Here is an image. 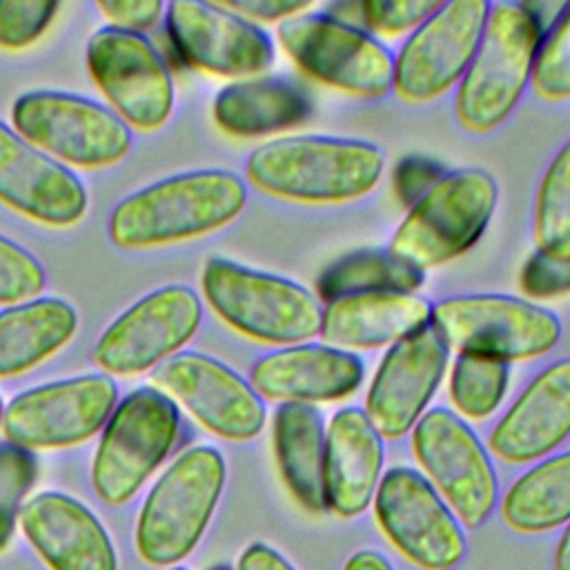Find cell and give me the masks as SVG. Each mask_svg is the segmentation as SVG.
<instances>
[{
    "instance_id": "obj_38",
    "label": "cell",
    "mask_w": 570,
    "mask_h": 570,
    "mask_svg": "<svg viewBox=\"0 0 570 570\" xmlns=\"http://www.w3.org/2000/svg\"><path fill=\"white\" fill-rule=\"evenodd\" d=\"M521 289L532 298L570 292V258H557L537 249L521 269Z\"/></svg>"
},
{
    "instance_id": "obj_26",
    "label": "cell",
    "mask_w": 570,
    "mask_h": 570,
    "mask_svg": "<svg viewBox=\"0 0 570 570\" xmlns=\"http://www.w3.org/2000/svg\"><path fill=\"white\" fill-rule=\"evenodd\" d=\"M312 114L303 85L285 76H256L225 85L212 105L216 125L240 138L289 129Z\"/></svg>"
},
{
    "instance_id": "obj_42",
    "label": "cell",
    "mask_w": 570,
    "mask_h": 570,
    "mask_svg": "<svg viewBox=\"0 0 570 570\" xmlns=\"http://www.w3.org/2000/svg\"><path fill=\"white\" fill-rule=\"evenodd\" d=\"M236 570H294V566L272 546L252 543L240 552Z\"/></svg>"
},
{
    "instance_id": "obj_17",
    "label": "cell",
    "mask_w": 570,
    "mask_h": 570,
    "mask_svg": "<svg viewBox=\"0 0 570 570\" xmlns=\"http://www.w3.org/2000/svg\"><path fill=\"white\" fill-rule=\"evenodd\" d=\"M448 356L450 347L432 323L385 352L363 410L381 436L399 439L416 425L441 385Z\"/></svg>"
},
{
    "instance_id": "obj_19",
    "label": "cell",
    "mask_w": 570,
    "mask_h": 570,
    "mask_svg": "<svg viewBox=\"0 0 570 570\" xmlns=\"http://www.w3.org/2000/svg\"><path fill=\"white\" fill-rule=\"evenodd\" d=\"M167 31L178 53L209 73L254 76L267 71L274 62L269 36L218 2H169Z\"/></svg>"
},
{
    "instance_id": "obj_2",
    "label": "cell",
    "mask_w": 570,
    "mask_h": 570,
    "mask_svg": "<svg viewBox=\"0 0 570 570\" xmlns=\"http://www.w3.org/2000/svg\"><path fill=\"white\" fill-rule=\"evenodd\" d=\"M385 167L379 145L338 136H287L256 147L247 158L249 183L298 203H345L370 194Z\"/></svg>"
},
{
    "instance_id": "obj_47",
    "label": "cell",
    "mask_w": 570,
    "mask_h": 570,
    "mask_svg": "<svg viewBox=\"0 0 570 570\" xmlns=\"http://www.w3.org/2000/svg\"><path fill=\"white\" fill-rule=\"evenodd\" d=\"M171 570H185V568H171Z\"/></svg>"
},
{
    "instance_id": "obj_20",
    "label": "cell",
    "mask_w": 570,
    "mask_h": 570,
    "mask_svg": "<svg viewBox=\"0 0 570 570\" xmlns=\"http://www.w3.org/2000/svg\"><path fill=\"white\" fill-rule=\"evenodd\" d=\"M0 200L51 227H69L87 212L82 183L4 122H0Z\"/></svg>"
},
{
    "instance_id": "obj_33",
    "label": "cell",
    "mask_w": 570,
    "mask_h": 570,
    "mask_svg": "<svg viewBox=\"0 0 570 570\" xmlns=\"http://www.w3.org/2000/svg\"><path fill=\"white\" fill-rule=\"evenodd\" d=\"M530 80L546 100L570 98V2L541 36Z\"/></svg>"
},
{
    "instance_id": "obj_9",
    "label": "cell",
    "mask_w": 570,
    "mask_h": 570,
    "mask_svg": "<svg viewBox=\"0 0 570 570\" xmlns=\"http://www.w3.org/2000/svg\"><path fill=\"white\" fill-rule=\"evenodd\" d=\"M16 134L53 160L96 169L116 165L129 151L127 125L89 98L65 91H29L11 107Z\"/></svg>"
},
{
    "instance_id": "obj_30",
    "label": "cell",
    "mask_w": 570,
    "mask_h": 570,
    "mask_svg": "<svg viewBox=\"0 0 570 570\" xmlns=\"http://www.w3.org/2000/svg\"><path fill=\"white\" fill-rule=\"evenodd\" d=\"M423 272L407 265L390 249H356L332 263L316 283L323 301L354 294L405 292L414 294L423 285Z\"/></svg>"
},
{
    "instance_id": "obj_22",
    "label": "cell",
    "mask_w": 570,
    "mask_h": 570,
    "mask_svg": "<svg viewBox=\"0 0 570 570\" xmlns=\"http://www.w3.org/2000/svg\"><path fill=\"white\" fill-rule=\"evenodd\" d=\"M570 434V358L539 372L490 432V450L508 463L543 459Z\"/></svg>"
},
{
    "instance_id": "obj_12",
    "label": "cell",
    "mask_w": 570,
    "mask_h": 570,
    "mask_svg": "<svg viewBox=\"0 0 570 570\" xmlns=\"http://www.w3.org/2000/svg\"><path fill=\"white\" fill-rule=\"evenodd\" d=\"M116 396V383L107 374L45 383L11 399L2 412V432L22 450L76 445L105 425Z\"/></svg>"
},
{
    "instance_id": "obj_32",
    "label": "cell",
    "mask_w": 570,
    "mask_h": 570,
    "mask_svg": "<svg viewBox=\"0 0 570 570\" xmlns=\"http://www.w3.org/2000/svg\"><path fill=\"white\" fill-rule=\"evenodd\" d=\"M508 381L510 365L505 361L461 352L450 374V399L463 416L485 419L503 401Z\"/></svg>"
},
{
    "instance_id": "obj_16",
    "label": "cell",
    "mask_w": 570,
    "mask_h": 570,
    "mask_svg": "<svg viewBox=\"0 0 570 570\" xmlns=\"http://www.w3.org/2000/svg\"><path fill=\"white\" fill-rule=\"evenodd\" d=\"M203 305L187 285H165L127 307L100 334L94 361L107 374H140L178 352L198 330Z\"/></svg>"
},
{
    "instance_id": "obj_4",
    "label": "cell",
    "mask_w": 570,
    "mask_h": 570,
    "mask_svg": "<svg viewBox=\"0 0 570 570\" xmlns=\"http://www.w3.org/2000/svg\"><path fill=\"white\" fill-rule=\"evenodd\" d=\"M200 287L212 309L236 332L274 345H301L321 332L323 307L303 285L214 256Z\"/></svg>"
},
{
    "instance_id": "obj_15",
    "label": "cell",
    "mask_w": 570,
    "mask_h": 570,
    "mask_svg": "<svg viewBox=\"0 0 570 570\" xmlns=\"http://www.w3.org/2000/svg\"><path fill=\"white\" fill-rule=\"evenodd\" d=\"M87 67L125 125L142 131L165 125L174 107V82L142 33L111 24L98 29L87 45Z\"/></svg>"
},
{
    "instance_id": "obj_27",
    "label": "cell",
    "mask_w": 570,
    "mask_h": 570,
    "mask_svg": "<svg viewBox=\"0 0 570 570\" xmlns=\"http://www.w3.org/2000/svg\"><path fill=\"white\" fill-rule=\"evenodd\" d=\"M274 456L292 497L309 512H325V421L316 405L278 403L272 421Z\"/></svg>"
},
{
    "instance_id": "obj_29",
    "label": "cell",
    "mask_w": 570,
    "mask_h": 570,
    "mask_svg": "<svg viewBox=\"0 0 570 570\" xmlns=\"http://www.w3.org/2000/svg\"><path fill=\"white\" fill-rule=\"evenodd\" d=\"M501 517L517 532H546L570 521V452L523 472L501 501Z\"/></svg>"
},
{
    "instance_id": "obj_6",
    "label": "cell",
    "mask_w": 570,
    "mask_h": 570,
    "mask_svg": "<svg viewBox=\"0 0 570 570\" xmlns=\"http://www.w3.org/2000/svg\"><path fill=\"white\" fill-rule=\"evenodd\" d=\"M497 198L499 187L488 171H448L410 207L387 249L421 272L439 267L476 243Z\"/></svg>"
},
{
    "instance_id": "obj_13",
    "label": "cell",
    "mask_w": 570,
    "mask_h": 570,
    "mask_svg": "<svg viewBox=\"0 0 570 570\" xmlns=\"http://www.w3.org/2000/svg\"><path fill=\"white\" fill-rule=\"evenodd\" d=\"M374 517L392 546L423 570H450L465 554V539L448 503L412 468H392L374 492Z\"/></svg>"
},
{
    "instance_id": "obj_24",
    "label": "cell",
    "mask_w": 570,
    "mask_h": 570,
    "mask_svg": "<svg viewBox=\"0 0 570 570\" xmlns=\"http://www.w3.org/2000/svg\"><path fill=\"white\" fill-rule=\"evenodd\" d=\"M383 436L358 407L338 410L325 430V505L343 519L361 514L381 481Z\"/></svg>"
},
{
    "instance_id": "obj_8",
    "label": "cell",
    "mask_w": 570,
    "mask_h": 570,
    "mask_svg": "<svg viewBox=\"0 0 570 570\" xmlns=\"http://www.w3.org/2000/svg\"><path fill=\"white\" fill-rule=\"evenodd\" d=\"M176 436V403L154 387L134 390L111 412L98 443L91 465L96 494L109 505L129 501L169 454Z\"/></svg>"
},
{
    "instance_id": "obj_31",
    "label": "cell",
    "mask_w": 570,
    "mask_h": 570,
    "mask_svg": "<svg viewBox=\"0 0 570 570\" xmlns=\"http://www.w3.org/2000/svg\"><path fill=\"white\" fill-rule=\"evenodd\" d=\"M537 249L570 258V140L550 160L534 207Z\"/></svg>"
},
{
    "instance_id": "obj_11",
    "label": "cell",
    "mask_w": 570,
    "mask_h": 570,
    "mask_svg": "<svg viewBox=\"0 0 570 570\" xmlns=\"http://www.w3.org/2000/svg\"><path fill=\"white\" fill-rule=\"evenodd\" d=\"M412 450L459 521L476 528L492 514L497 474L488 450L463 419L445 407L425 412L412 428Z\"/></svg>"
},
{
    "instance_id": "obj_46",
    "label": "cell",
    "mask_w": 570,
    "mask_h": 570,
    "mask_svg": "<svg viewBox=\"0 0 570 570\" xmlns=\"http://www.w3.org/2000/svg\"><path fill=\"white\" fill-rule=\"evenodd\" d=\"M2 412H4V410H2V403H0V423H2Z\"/></svg>"
},
{
    "instance_id": "obj_37",
    "label": "cell",
    "mask_w": 570,
    "mask_h": 570,
    "mask_svg": "<svg viewBox=\"0 0 570 570\" xmlns=\"http://www.w3.org/2000/svg\"><path fill=\"white\" fill-rule=\"evenodd\" d=\"M441 4V0H363L361 9L365 29L396 36L410 29L414 31Z\"/></svg>"
},
{
    "instance_id": "obj_21",
    "label": "cell",
    "mask_w": 570,
    "mask_h": 570,
    "mask_svg": "<svg viewBox=\"0 0 570 570\" xmlns=\"http://www.w3.org/2000/svg\"><path fill=\"white\" fill-rule=\"evenodd\" d=\"M20 528L51 570H116V552L102 523L78 499L40 492L20 508Z\"/></svg>"
},
{
    "instance_id": "obj_35",
    "label": "cell",
    "mask_w": 570,
    "mask_h": 570,
    "mask_svg": "<svg viewBox=\"0 0 570 570\" xmlns=\"http://www.w3.org/2000/svg\"><path fill=\"white\" fill-rule=\"evenodd\" d=\"M58 11L53 0H0V47L24 49L51 24Z\"/></svg>"
},
{
    "instance_id": "obj_41",
    "label": "cell",
    "mask_w": 570,
    "mask_h": 570,
    "mask_svg": "<svg viewBox=\"0 0 570 570\" xmlns=\"http://www.w3.org/2000/svg\"><path fill=\"white\" fill-rule=\"evenodd\" d=\"M218 4L254 24L256 20L283 22L292 16H298L312 9V2H296V0H232V2H218Z\"/></svg>"
},
{
    "instance_id": "obj_5",
    "label": "cell",
    "mask_w": 570,
    "mask_h": 570,
    "mask_svg": "<svg viewBox=\"0 0 570 570\" xmlns=\"http://www.w3.org/2000/svg\"><path fill=\"white\" fill-rule=\"evenodd\" d=\"M225 485V459L209 445L185 450L154 483L138 523L140 559L165 568L185 559L200 541Z\"/></svg>"
},
{
    "instance_id": "obj_10",
    "label": "cell",
    "mask_w": 570,
    "mask_h": 570,
    "mask_svg": "<svg viewBox=\"0 0 570 570\" xmlns=\"http://www.w3.org/2000/svg\"><path fill=\"white\" fill-rule=\"evenodd\" d=\"M278 42L312 78L345 94L376 98L392 89L394 56L367 29L325 11H303L278 24Z\"/></svg>"
},
{
    "instance_id": "obj_18",
    "label": "cell",
    "mask_w": 570,
    "mask_h": 570,
    "mask_svg": "<svg viewBox=\"0 0 570 570\" xmlns=\"http://www.w3.org/2000/svg\"><path fill=\"white\" fill-rule=\"evenodd\" d=\"M154 379L223 439L249 441L265 425V405L252 383L207 354H176L156 370Z\"/></svg>"
},
{
    "instance_id": "obj_7",
    "label": "cell",
    "mask_w": 570,
    "mask_h": 570,
    "mask_svg": "<svg viewBox=\"0 0 570 570\" xmlns=\"http://www.w3.org/2000/svg\"><path fill=\"white\" fill-rule=\"evenodd\" d=\"M450 350L523 361L550 352L561 338L554 312L505 294H463L439 301L430 321Z\"/></svg>"
},
{
    "instance_id": "obj_34",
    "label": "cell",
    "mask_w": 570,
    "mask_h": 570,
    "mask_svg": "<svg viewBox=\"0 0 570 570\" xmlns=\"http://www.w3.org/2000/svg\"><path fill=\"white\" fill-rule=\"evenodd\" d=\"M36 479V463L29 450L13 443L0 445V550L13 534L20 514V499Z\"/></svg>"
},
{
    "instance_id": "obj_14",
    "label": "cell",
    "mask_w": 570,
    "mask_h": 570,
    "mask_svg": "<svg viewBox=\"0 0 570 570\" xmlns=\"http://www.w3.org/2000/svg\"><path fill=\"white\" fill-rule=\"evenodd\" d=\"M488 13V0H450L419 24L394 58L392 89L399 98L428 102L459 82L474 58Z\"/></svg>"
},
{
    "instance_id": "obj_3",
    "label": "cell",
    "mask_w": 570,
    "mask_h": 570,
    "mask_svg": "<svg viewBox=\"0 0 570 570\" xmlns=\"http://www.w3.org/2000/svg\"><path fill=\"white\" fill-rule=\"evenodd\" d=\"M541 29L523 2H490V13L456 89V118L468 131L499 127L532 78Z\"/></svg>"
},
{
    "instance_id": "obj_43",
    "label": "cell",
    "mask_w": 570,
    "mask_h": 570,
    "mask_svg": "<svg viewBox=\"0 0 570 570\" xmlns=\"http://www.w3.org/2000/svg\"><path fill=\"white\" fill-rule=\"evenodd\" d=\"M343 570H392L390 561L376 550H356L343 566Z\"/></svg>"
},
{
    "instance_id": "obj_36",
    "label": "cell",
    "mask_w": 570,
    "mask_h": 570,
    "mask_svg": "<svg viewBox=\"0 0 570 570\" xmlns=\"http://www.w3.org/2000/svg\"><path fill=\"white\" fill-rule=\"evenodd\" d=\"M45 287L42 265L20 245L0 236V303L18 305Z\"/></svg>"
},
{
    "instance_id": "obj_40",
    "label": "cell",
    "mask_w": 570,
    "mask_h": 570,
    "mask_svg": "<svg viewBox=\"0 0 570 570\" xmlns=\"http://www.w3.org/2000/svg\"><path fill=\"white\" fill-rule=\"evenodd\" d=\"M96 7L111 20V27L136 33L156 24L165 11V4L158 0H98Z\"/></svg>"
},
{
    "instance_id": "obj_39",
    "label": "cell",
    "mask_w": 570,
    "mask_h": 570,
    "mask_svg": "<svg viewBox=\"0 0 570 570\" xmlns=\"http://www.w3.org/2000/svg\"><path fill=\"white\" fill-rule=\"evenodd\" d=\"M443 167L432 158L423 156H407L396 165L394 171V189L403 205L412 207L430 187L443 176Z\"/></svg>"
},
{
    "instance_id": "obj_44",
    "label": "cell",
    "mask_w": 570,
    "mask_h": 570,
    "mask_svg": "<svg viewBox=\"0 0 570 570\" xmlns=\"http://www.w3.org/2000/svg\"><path fill=\"white\" fill-rule=\"evenodd\" d=\"M554 570H570V523L563 530L554 550Z\"/></svg>"
},
{
    "instance_id": "obj_1",
    "label": "cell",
    "mask_w": 570,
    "mask_h": 570,
    "mask_svg": "<svg viewBox=\"0 0 570 570\" xmlns=\"http://www.w3.org/2000/svg\"><path fill=\"white\" fill-rule=\"evenodd\" d=\"M245 203V183L234 171H185L125 196L107 229L122 249H151L209 234L232 223Z\"/></svg>"
},
{
    "instance_id": "obj_28",
    "label": "cell",
    "mask_w": 570,
    "mask_h": 570,
    "mask_svg": "<svg viewBox=\"0 0 570 570\" xmlns=\"http://www.w3.org/2000/svg\"><path fill=\"white\" fill-rule=\"evenodd\" d=\"M76 309L62 298H31L0 312V379L22 374L71 341Z\"/></svg>"
},
{
    "instance_id": "obj_45",
    "label": "cell",
    "mask_w": 570,
    "mask_h": 570,
    "mask_svg": "<svg viewBox=\"0 0 570 570\" xmlns=\"http://www.w3.org/2000/svg\"><path fill=\"white\" fill-rule=\"evenodd\" d=\"M209 570H232V568H227V566H214V568H209Z\"/></svg>"
},
{
    "instance_id": "obj_25",
    "label": "cell",
    "mask_w": 570,
    "mask_h": 570,
    "mask_svg": "<svg viewBox=\"0 0 570 570\" xmlns=\"http://www.w3.org/2000/svg\"><path fill=\"white\" fill-rule=\"evenodd\" d=\"M432 321V305L405 292L354 294L330 301L318 336L338 350L394 345Z\"/></svg>"
},
{
    "instance_id": "obj_23",
    "label": "cell",
    "mask_w": 570,
    "mask_h": 570,
    "mask_svg": "<svg viewBox=\"0 0 570 570\" xmlns=\"http://www.w3.org/2000/svg\"><path fill=\"white\" fill-rule=\"evenodd\" d=\"M363 381V363L350 350L301 343L263 356L252 370L258 396L278 403H325L350 396Z\"/></svg>"
}]
</instances>
